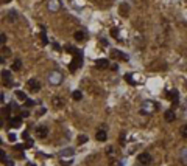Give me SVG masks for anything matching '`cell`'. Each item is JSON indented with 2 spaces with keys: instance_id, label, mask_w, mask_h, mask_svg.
I'll return each instance as SVG.
<instances>
[{
  "instance_id": "6da1fadb",
  "label": "cell",
  "mask_w": 187,
  "mask_h": 166,
  "mask_svg": "<svg viewBox=\"0 0 187 166\" xmlns=\"http://www.w3.org/2000/svg\"><path fill=\"white\" fill-rule=\"evenodd\" d=\"M156 110H157V104L154 101L146 100V101L142 103V112L143 113H153V112H156Z\"/></svg>"
},
{
  "instance_id": "7a4b0ae2",
  "label": "cell",
  "mask_w": 187,
  "mask_h": 166,
  "mask_svg": "<svg viewBox=\"0 0 187 166\" xmlns=\"http://www.w3.org/2000/svg\"><path fill=\"white\" fill-rule=\"evenodd\" d=\"M81 64H83V54L78 51V53H75V54H73V61H72V64L69 65L70 72H75L76 68H78L79 65H81Z\"/></svg>"
},
{
  "instance_id": "3957f363",
  "label": "cell",
  "mask_w": 187,
  "mask_h": 166,
  "mask_svg": "<svg viewBox=\"0 0 187 166\" xmlns=\"http://www.w3.org/2000/svg\"><path fill=\"white\" fill-rule=\"evenodd\" d=\"M48 82H50L51 86L61 84V82H62V75H61L59 72H51V73H48Z\"/></svg>"
},
{
  "instance_id": "277c9868",
  "label": "cell",
  "mask_w": 187,
  "mask_h": 166,
  "mask_svg": "<svg viewBox=\"0 0 187 166\" xmlns=\"http://www.w3.org/2000/svg\"><path fill=\"white\" fill-rule=\"evenodd\" d=\"M139 163L142 164V166H150L151 164V161H153V157L148 154V152H142V154L139 155Z\"/></svg>"
},
{
  "instance_id": "5b68a950",
  "label": "cell",
  "mask_w": 187,
  "mask_h": 166,
  "mask_svg": "<svg viewBox=\"0 0 187 166\" xmlns=\"http://www.w3.org/2000/svg\"><path fill=\"white\" fill-rule=\"evenodd\" d=\"M26 87H28V90L31 93H37L39 90H41V82H39L37 79H30L28 82H26Z\"/></svg>"
},
{
  "instance_id": "8992f818",
  "label": "cell",
  "mask_w": 187,
  "mask_h": 166,
  "mask_svg": "<svg viewBox=\"0 0 187 166\" xmlns=\"http://www.w3.org/2000/svg\"><path fill=\"white\" fill-rule=\"evenodd\" d=\"M2 81H3V86L11 87V86H12V75H11V72L3 70V72H2Z\"/></svg>"
},
{
  "instance_id": "52a82bcc",
  "label": "cell",
  "mask_w": 187,
  "mask_h": 166,
  "mask_svg": "<svg viewBox=\"0 0 187 166\" xmlns=\"http://www.w3.org/2000/svg\"><path fill=\"white\" fill-rule=\"evenodd\" d=\"M111 58L112 59H120V61H128V56L125 53L118 51V50H111Z\"/></svg>"
},
{
  "instance_id": "ba28073f",
  "label": "cell",
  "mask_w": 187,
  "mask_h": 166,
  "mask_svg": "<svg viewBox=\"0 0 187 166\" xmlns=\"http://www.w3.org/2000/svg\"><path fill=\"white\" fill-rule=\"evenodd\" d=\"M47 135H48V127H47V126H37V127H36V137L45 138Z\"/></svg>"
},
{
  "instance_id": "9c48e42d",
  "label": "cell",
  "mask_w": 187,
  "mask_h": 166,
  "mask_svg": "<svg viewBox=\"0 0 187 166\" xmlns=\"http://www.w3.org/2000/svg\"><path fill=\"white\" fill-rule=\"evenodd\" d=\"M51 106L55 107V109H62V107H64V100L61 98V96H53Z\"/></svg>"
},
{
  "instance_id": "30bf717a",
  "label": "cell",
  "mask_w": 187,
  "mask_h": 166,
  "mask_svg": "<svg viewBox=\"0 0 187 166\" xmlns=\"http://www.w3.org/2000/svg\"><path fill=\"white\" fill-rule=\"evenodd\" d=\"M108 67H109V61H106V59L95 61V68H98V70H106Z\"/></svg>"
},
{
  "instance_id": "8fae6325",
  "label": "cell",
  "mask_w": 187,
  "mask_h": 166,
  "mask_svg": "<svg viewBox=\"0 0 187 166\" xmlns=\"http://www.w3.org/2000/svg\"><path fill=\"white\" fill-rule=\"evenodd\" d=\"M22 124V117H12V118H9V126L11 127H19Z\"/></svg>"
},
{
  "instance_id": "7c38bea8",
  "label": "cell",
  "mask_w": 187,
  "mask_h": 166,
  "mask_svg": "<svg viewBox=\"0 0 187 166\" xmlns=\"http://www.w3.org/2000/svg\"><path fill=\"white\" fill-rule=\"evenodd\" d=\"M95 137H97L98 141H106V138H108V134H106L104 129H100V130L95 134Z\"/></svg>"
},
{
  "instance_id": "4fadbf2b",
  "label": "cell",
  "mask_w": 187,
  "mask_h": 166,
  "mask_svg": "<svg viewBox=\"0 0 187 166\" xmlns=\"http://www.w3.org/2000/svg\"><path fill=\"white\" fill-rule=\"evenodd\" d=\"M164 118H165V121L171 123V121H175V120H176V115H175V112H173V110H167L165 115H164Z\"/></svg>"
},
{
  "instance_id": "5bb4252c",
  "label": "cell",
  "mask_w": 187,
  "mask_h": 166,
  "mask_svg": "<svg viewBox=\"0 0 187 166\" xmlns=\"http://www.w3.org/2000/svg\"><path fill=\"white\" fill-rule=\"evenodd\" d=\"M73 37L78 40V42H83V40H86V33L84 31H76L73 34Z\"/></svg>"
},
{
  "instance_id": "9a60e30c",
  "label": "cell",
  "mask_w": 187,
  "mask_h": 166,
  "mask_svg": "<svg viewBox=\"0 0 187 166\" xmlns=\"http://www.w3.org/2000/svg\"><path fill=\"white\" fill-rule=\"evenodd\" d=\"M75 154V151L72 149V147H69V149H64V151H61V157H72Z\"/></svg>"
},
{
  "instance_id": "2e32d148",
  "label": "cell",
  "mask_w": 187,
  "mask_h": 166,
  "mask_svg": "<svg viewBox=\"0 0 187 166\" xmlns=\"http://www.w3.org/2000/svg\"><path fill=\"white\" fill-rule=\"evenodd\" d=\"M167 96H168V98H171V101L176 104V100H178V92H176V90H171V92H168V93H167Z\"/></svg>"
},
{
  "instance_id": "e0dca14e",
  "label": "cell",
  "mask_w": 187,
  "mask_h": 166,
  "mask_svg": "<svg viewBox=\"0 0 187 166\" xmlns=\"http://www.w3.org/2000/svg\"><path fill=\"white\" fill-rule=\"evenodd\" d=\"M128 9H129L128 5H126V3H122V5H120V11H122L120 14H122L123 17H126V16H128Z\"/></svg>"
},
{
  "instance_id": "ac0fdd59",
  "label": "cell",
  "mask_w": 187,
  "mask_h": 166,
  "mask_svg": "<svg viewBox=\"0 0 187 166\" xmlns=\"http://www.w3.org/2000/svg\"><path fill=\"white\" fill-rule=\"evenodd\" d=\"M20 68H22V61L20 59H16L14 62H12V70L17 72V70H20Z\"/></svg>"
},
{
  "instance_id": "d6986e66",
  "label": "cell",
  "mask_w": 187,
  "mask_h": 166,
  "mask_svg": "<svg viewBox=\"0 0 187 166\" xmlns=\"http://www.w3.org/2000/svg\"><path fill=\"white\" fill-rule=\"evenodd\" d=\"M72 98L75 100V101H79L83 98V93H81V90H75L73 93H72Z\"/></svg>"
},
{
  "instance_id": "ffe728a7",
  "label": "cell",
  "mask_w": 187,
  "mask_h": 166,
  "mask_svg": "<svg viewBox=\"0 0 187 166\" xmlns=\"http://www.w3.org/2000/svg\"><path fill=\"white\" fill-rule=\"evenodd\" d=\"M0 54H2L3 58H9L11 56V50L8 47H2V51H0Z\"/></svg>"
},
{
  "instance_id": "44dd1931",
  "label": "cell",
  "mask_w": 187,
  "mask_h": 166,
  "mask_svg": "<svg viewBox=\"0 0 187 166\" xmlns=\"http://www.w3.org/2000/svg\"><path fill=\"white\" fill-rule=\"evenodd\" d=\"M14 95H16V98H17L19 101H25V100H26V95H25V93H23L22 90H17V92H16Z\"/></svg>"
},
{
  "instance_id": "7402d4cb",
  "label": "cell",
  "mask_w": 187,
  "mask_h": 166,
  "mask_svg": "<svg viewBox=\"0 0 187 166\" xmlns=\"http://www.w3.org/2000/svg\"><path fill=\"white\" fill-rule=\"evenodd\" d=\"M48 8H50L51 11H56V9L59 8V3L56 2V0H51V2L48 3Z\"/></svg>"
},
{
  "instance_id": "603a6c76",
  "label": "cell",
  "mask_w": 187,
  "mask_h": 166,
  "mask_svg": "<svg viewBox=\"0 0 187 166\" xmlns=\"http://www.w3.org/2000/svg\"><path fill=\"white\" fill-rule=\"evenodd\" d=\"M8 20H9V22L17 20V14H16V11H9V14H8Z\"/></svg>"
},
{
  "instance_id": "cb8c5ba5",
  "label": "cell",
  "mask_w": 187,
  "mask_h": 166,
  "mask_svg": "<svg viewBox=\"0 0 187 166\" xmlns=\"http://www.w3.org/2000/svg\"><path fill=\"white\" fill-rule=\"evenodd\" d=\"M65 51H67V53H70V54H75V53H78V50H76L75 47H70V45H67V47H65Z\"/></svg>"
},
{
  "instance_id": "d4e9b609",
  "label": "cell",
  "mask_w": 187,
  "mask_h": 166,
  "mask_svg": "<svg viewBox=\"0 0 187 166\" xmlns=\"http://www.w3.org/2000/svg\"><path fill=\"white\" fill-rule=\"evenodd\" d=\"M86 141H87V137L86 135H79L78 137V144H84Z\"/></svg>"
},
{
  "instance_id": "484cf974",
  "label": "cell",
  "mask_w": 187,
  "mask_h": 166,
  "mask_svg": "<svg viewBox=\"0 0 187 166\" xmlns=\"http://www.w3.org/2000/svg\"><path fill=\"white\" fill-rule=\"evenodd\" d=\"M125 79H126V82H129V84H136V81L132 79V75H131V73L125 75Z\"/></svg>"
},
{
  "instance_id": "4316f807",
  "label": "cell",
  "mask_w": 187,
  "mask_h": 166,
  "mask_svg": "<svg viewBox=\"0 0 187 166\" xmlns=\"http://www.w3.org/2000/svg\"><path fill=\"white\" fill-rule=\"evenodd\" d=\"M8 140H9L11 143H14V141L17 140V135H16V134H12V132H11V134H8Z\"/></svg>"
},
{
  "instance_id": "83f0119b",
  "label": "cell",
  "mask_w": 187,
  "mask_h": 166,
  "mask_svg": "<svg viewBox=\"0 0 187 166\" xmlns=\"http://www.w3.org/2000/svg\"><path fill=\"white\" fill-rule=\"evenodd\" d=\"M0 161H6V154H5V151L3 149H0Z\"/></svg>"
},
{
  "instance_id": "f1b7e54d",
  "label": "cell",
  "mask_w": 187,
  "mask_h": 166,
  "mask_svg": "<svg viewBox=\"0 0 187 166\" xmlns=\"http://www.w3.org/2000/svg\"><path fill=\"white\" fill-rule=\"evenodd\" d=\"M33 106H34V101H31V100H28V98L25 100V107H26V109H28V107H33Z\"/></svg>"
},
{
  "instance_id": "f546056e",
  "label": "cell",
  "mask_w": 187,
  "mask_h": 166,
  "mask_svg": "<svg viewBox=\"0 0 187 166\" xmlns=\"http://www.w3.org/2000/svg\"><path fill=\"white\" fill-rule=\"evenodd\" d=\"M181 135H182L184 138H187V124L181 127Z\"/></svg>"
},
{
  "instance_id": "4dcf8cb0",
  "label": "cell",
  "mask_w": 187,
  "mask_h": 166,
  "mask_svg": "<svg viewBox=\"0 0 187 166\" xmlns=\"http://www.w3.org/2000/svg\"><path fill=\"white\" fill-rule=\"evenodd\" d=\"M111 36L115 37V39H118V37H117V36H118V28H112V30H111Z\"/></svg>"
},
{
  "instance_id": "1f68e13d",
  "label": "cell",
  "mask_w": 187,
  "mask_h": 166,
  "mask_svg": "<svg viewBox=\"0 0 187 166\" xmlns=\"http://www.w3.org/2000/svg\"><path fill=\"white\" fill-rule=\"evenodd\" d=\"M45 112H47V110H45V107H41V109L37 110V113H36V115H37V117H42Z\"/></svg>"
},
{
  "instance_id": "d6a6232c",
  "label": "cell",
  "mask_w": 187,
  "mask_h": 166,
  "mask_svg": "<svg viewBox=\"0 0 187 166\" xmlns=\"http://www.w3.org/2000/svg\"><path fill=\"white\" fill-rule=\"evenodd\" d=\"M6 42V34H0V45H3Z\"/></svg>"
},
{
  "instance_id": "836d02e7",
  "label": "cell",
  "mask_w": 187,
  "mask_h": 166,
  "mask_svg": "<svg viewBox=\"0 0 187 166\" xmlns=\"http://www.w3.org/2000/svg\"><path fill=\"white\" fill-rule=\"evenodd\" d=\"M41 40H42V44H44V45H47V44H48V39H47V36H45V34H42V36H41Z\"/></svg>"
},
{
  "instance_id": "e575fe53",
  "label": "cell",
  "mask_w": 187,
  "mask_h": 166,
  "mask_svg": "<svg viewBox=\"0 0 187 166\" xmlns=\"http://www.w3.org/2000/svg\"><path fill=\"white\" fill-rule=\"evenodd\" d=\"M28 115H30V113H28V110H26V109H23V110H22V112H20V117H22V118H25V117H28Z\"/></svg>"
},
{
  "instance_id": "d590c367",
  "label": "cell",
  "mask_w": 187,
  "mask_h": 166,
  "mask_svg": "<svg viewBox=\"0 0 187 166\" xmlns=\"http://www.w3.org/2000/svg\"><path fill=\"white\" fill-rule=\"evenodd\" d=\"M5 166H14V161H11V160H6V161H5Z\"/></svg>"
},
{
  "instance_id": "8d00e7d4",
  "label": "cell",
  "mask_w": 187,
  "mask_h": 166,
  "mask_svg": "<svg viewBox=\"0 0 187 166\" xmlns=\"http://www.w3.org/2000/svg\"><path fill=\"white\" fill-rule=\"evenodd\" d=\"M0 64H5V58L2 56V54H0Z\"/></svg>"
},
{
  "instance_id": "74e56055",
  "label": "cell",
  "mask_w": 187,
  "mask_h": 166,
  "mask_svg": "<svg viewBox=\"0 0 187 166\" xmlns=\"http://www.w3.org/2000/svg\"><path fill=\"white\" fill-rule=\"evenodd\" d=\"M53 48H55V51H59V45H58V44L53 45Z\"/></svg>"
},
{
  "instance_id": "f35d334b",
  "label": "cell",
  "mask_w": 187,
  "mask_h": 166,
  "mask_svg": "<svg viewBox=\"0 0 187 166\" xmlns=\"http://www.w3.org/2000/svg\"><path fill=\"white\" fill-rule=\"evenodd\" d=\"M0 103H3V93H0Z\"/></svg>"
},
{
  "instance_id": "ab89813d",
  "label": "cell",
  "mask_w": 187,
  "mask_h": 166,
  "mask_svg": "<svg viewBox=\"0 0 187 166\" xmlns=\"http://www.w3.org/2000/svg\"><path fill=\"white\" fill-rule=\"evenodd\" d=\"M8 2H11V0H3V3H8Z\"/></svg>"
},
{
  "instance_id": "60d3db41",
  "label": "cell",
  "mask_w": 187,
  "mask_h": 166,
  "mask_svg": "<svg viewBox=\"0 0 187 166\" xmlns=\"http://www.w3.org/2000/svg\"><path fill=\"white\" fill-rule=\"evenodd\" d=\"M185 87H187V82H185Z\"/></svg>"
},
{
  "instance_id": "b9f144b4",
  "label": "cell",
  "mask_w": 187,
  "mask_h": 166,
  "mask_svg": "<svg viewBox=\"0 0 187 166\" xmlns=\"http://www.w3.org/2000/svg\"><path fill=\"white\" fill-rule=\"evenodd\" d=\"M0 143H2V140H0Z\"/></svg>"
}]
</instances>
